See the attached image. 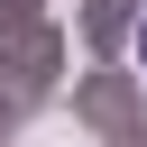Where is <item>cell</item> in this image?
Segmentation results:
<instances>
[{"instance_id":"6da1fadb","label":"cell","mask_w":147,"mask_h":147,"mask_svg":"<svg viewBox=\"0 0 147 147\" xmlns=\"http://www.w3.org/2000/svg\"><path fill=\"white\" fill-rule=\"evenodd\" d=\"M138 55H147V28H138Z\"/></svg>"}]
</instances>
